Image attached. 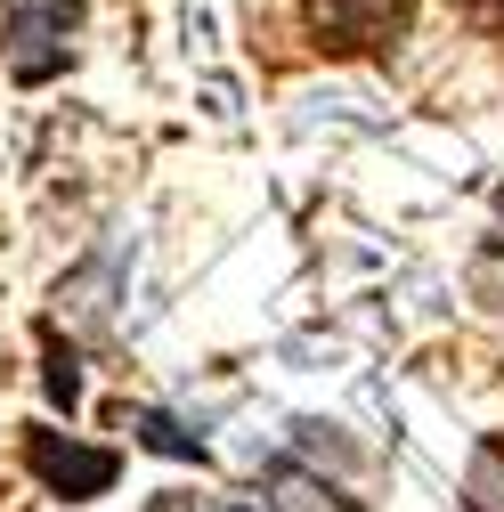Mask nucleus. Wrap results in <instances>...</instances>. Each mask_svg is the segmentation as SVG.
<instances>
[{"mask_svg":"<svg viewBox=\"0 0 504 512\" xmlns=\"http://www.w3.org/2000/svg\"><path fill=\"white\" fill-rule=\"evenodd\" d=\"M74 25H82V0H0V57L25 90L57 82L74 57Z\"/></svg>","mask_w":504,"mask_h":512,"instance_id":"f257e3e1","label":"nucleus"},{"mask_svg":"<svg viewBox=\"0 0 504 512\" xmlns=\"http://www.w3.org/2000/svg\"><path fill=\"white\" fill-rule=\"evenodd\" d=\"M17 456H25V472H33L57 504H90V496H106V488L122 480V456H114V447H90V439L49 431V423H25Z\"/></svg>","mask_w":504,"mask_h":512,"instance_id":"f03ea898","label":"nucleus"},{"mask_svg":"<svg viewBox=\"0 0 504 512\" xmlns=\"http://www.w3.org/2000/svg\"><path fill=\"white\" fill-rule=\"evenodd\" d=\"M309 33L334 57L383 49L391 33H407V0H309Z\"/></svg>","mask_w":504,"mask_h":512,"instance_id":"7ed1b4c3","label":"nucleus"},{"mask_svg":"<svg viewBox=\"0 0 504 512\" xmlns=\"http://www.w3.org/2000/svg\"><path fill=\"white\" fill-rule=\"evenodd\" d=\"M122 431H131L147 456H171V464H212L204 431H187V423H179V415H163V407H131V415H122Z\"/></svg>","mask_w":504,"mask_h":512,"instance_id":"20e7f679","label":"nucleus"},{"mask_svg":"<svg viewBox=\"0 0 504 512\" xmlns=\"http://www.w3.org/2000/svg\"><path fill=\"white\" fill-rule=\"evenodd\" d=\"M269 512H366L358 496H342L334 480H318V472H301L293 456H277V504Z\"/></svg>","mask_w":504,"mask_h":512,"instance_id":"39448f33","label":"nucleus"},{"mask_svg":"<svg viewBox=\"0 0 504 512\" xmlns=\"http://www.w3.org/2000/svg\"><path fill=\"white\" fill-rule=\"evenodd\" d=\"M41 391H49V407H82V350L57 334V326H41Z\"/></svg>","mask_w":504,"mask_h":512,"instance_id":"423d86ee","label":"nucleus"},{"mask_svg":"<svg viewBox=\"0 0 504 512\" xmlns=\"http://www.w3.org/2000/svg\"><path fill=\"white\" fill-rule=\"evenodd\" d=\"M464 512H504V447L488 439L472 456V480H464Z\"/></svg>","mask_w":504,"mask_h":512,"instance_id":"0eeeda50","label":"nucleus"},{"mask_svg":"<svg viewBox=\"0 0 504 512\" xmlns=\"http://www.w3.org/2000/svg\"><path fill=\"white\" fill-rule=\"evenodd\" d=\"M464 17H472L488 41H504V0H464Z\"/></svg>","mask_w":504,"mask_h":512,"instance_id":"6e6552de","label":"nucleus"},{"mask_svg":"<svg viewBox=\"0 0 504 512\" xmlns=\"http://www.w3.org/2000/svg\"><path fill=\"white\" fill-rule=\"evenodd\" d=\"M147 512H196V496H179V488H163V496H147Z\"/></svg>","mask_w":504,"mask_h":512,"instance_id":"1a4fd4ad","label":"nucleus"},{"mask_svg":"<svg viewBox=\"0 0 504 512\" xmlns=\"http://www.w3.org/2000/svg\"><path fill=\"white\" fill-rule=\"evenodd\" d=\"M496 252H504V196H496Z\"/></svg>","mask_w":504,"mask_h":512,"instance_id":"9d476101","label":"nucleus"},{"mask_svg":"<svg viewBox=\"0 0 504 512\" xmlns=\"http://www.w3.org/2000/svg\"><path fill=\"white\" fill-rule=\"evenodd\" d=\"M220 512H269V504H220Z\"/></svg>","mask_w":504,"mask_h":512,"instance_id":"9b49d317","label":"nucleus"}]
</instances>
